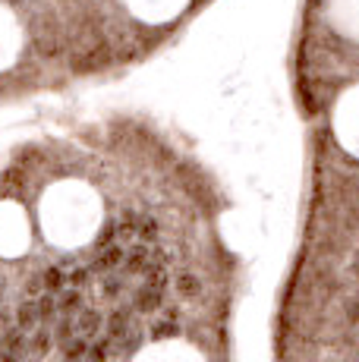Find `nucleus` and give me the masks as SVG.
I'll use <instances>...</instances> for the list:
<instances>
[{"mask_svg":"<svg viewBox=\"0 0 359 362\" xmlns=\"http://www.w3.org/2000/svg\"><path fill=\"white\" fill-rule=\"evenodd\" d=\"M64 350H66V359H76V362H79L82 356H86V350H92V346H88V340L86 337H70V340H66V344H64Z\"/></svg>","mask_w":359,"mask_h":362,"instance_id":"20e7f679","label":"nucleus"},{"mask_svg":"<svg viewBox=\"0 0 359 362\" xmlns=\"http://www.w3.org/2000/svg\"><path fill=\"white\" fill-rule=\"evenodd\" d=\"M98 328H101V315L95 309H82L79 315H76V322H73V334L76 337H95L98 334Z\"/></svg>","mask_w":359,"mask_h":362,"instance_id":"7ed1b4c3","label":"nucleus"},{"mask_svg":"<svg viewBox=\"0 0 359 362\" xmlns=\"http://www.w3.org/2000/svg\"><path fill=\"white\" fill-rule=\"evenodd\" d=\"M6 4H13V6H16V4H23V0H6Z\"/></svg>","mask_w":359,"mask_h":362,"instance_id":"423d86ee","label":"nucleus"},{"mask_svg":"<svg viewBox=\"0 0 359 362\" xmlns=\"http://www.w3.org/2000/svg\"><path fill=\"white\" fill-rule=\"evenodd\" d=\"M180 328H177V325L174 322H161V328H155V331H151V337H170V334H177Z\"/></svg>","mask_w":359,"mask_h":362,"instance_id":"39448f33","label":"nucleus"},{"mask_svg":"<svg viewBox=\"0 0 359 362\" xmlns=\"http://www.w3.org/2000/svg\"><path fill=\"white\" fill-rule=\"evenodd\" d=\"M45 318L47 315H45V309H41V299H23L16 309V328L23 334H29V331H35Z\"/></svg>","mask_w":359,"mask_h":362,"instance_id":"f03ea898","label":"nucleus"},{"mask_svg":"<svg viewBox=\"0 0 359 362\" xmlns=\"http://www.w3.org/2000/svg\"><path fill=\"white\" fill-rule=\"evenodd\" d=\"M107 340L114 344L117 353H129L136 344H139V325L133 322L129 312H117L107 325Z\"/></svg>","mask_w":359,"mask_h":362,"instance_id":"f257e3e1","label":"nucleus"}]
</instances>
